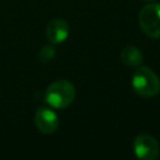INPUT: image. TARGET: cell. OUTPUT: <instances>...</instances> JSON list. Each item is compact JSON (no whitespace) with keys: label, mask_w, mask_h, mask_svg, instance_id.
Masks as SVG:
<instances>
[{"label":"cell","mask_w":160,"mask_h":160,"mask_svg":"<svg viewBox=\"0 0 160 160\" xmlns=\"http://www.w3.org/2000/svg\"><path fill=\"white\" fill-rule=\"evenodd\" d=\"M34 122L38 130L42 134H52L58 130L59 116L58 114L49 108H39L34 116Z\"/></svg>","instance_id":"5b68a950"},{"label":"cell","mask_w":160,"mask_h":160,"mask_svg":"<svg viewBox=\"0 0 160 160\" xmlns=\"http://www.w3.org/2000/svg\"><path fill=\"white\" fill-rule=\"evenodd\" d=\"M69 31H70V28L66 20L58 18V19H52L49 21L45 29V36L50 44L58 45V44L64 42L68 39Z\"/></svg>","instance_id":"8992f818"},{"label":"cell","mask_w":160,"mask_h":160,"mask_svg":"<svg viewBox=\"0 0 160 160\" xmlns=\"http://www.w3.org/2000/svg\"><path fill=\"white\" fill-rule=\"evenodd\" d=\"M75 86L68 80H56L45 90V101L54 109H65L75 100Z\"/></svg>","instance_id":"6da1fadb"},{"label":"cell","mask_w":160,"mask_h":160,"mask_svg":"<svg viewBox=\"0 0 160 160\" xmlns=\"http://www.w3.org/2000/svg\"><path fill=\"white\" fill-rule=\"evenodd\" d=\"M139 25L145 35L151 39H160V4L151 2L141 8Z\"/></svg>","instance_id":"3957f363"},{"label":"cell","mask_w":160,"mask_h":160,"mask_svg":"<svg viewBox=\"0 0 160 160\" xmlns=\"http://www.w3.org/2000/svg\"><path fill=\"white\" fill-rule=\"evenodd\" d=\"M120 59L122 61V64L128 65V66H139L142 62V52L140 51L139 48L136 46H126L121 50L120 54Z\"/></svg>","instance_id":"52a82bcc"},{"label":"cell","mask_w":160,"mask_h":160,"mask_svg":"<svg viewBox=\"0 0 160 160\" xmlns=\"http://www.w3.org/2000/svg\"><path fill=\"white\" fill-rule=\"evenodd\" d=\"M131 86L138 95L152 98L160 91V79L150 68L140 66L132 74Z\"/></svg>","instance_id":"7a4b0ae2"},{"label":"cell","mask_w":160,"mask_h":160,"mask_svg":"<svg viewBox=\"0 0 160 160\" xmlns=\"http://www.w3.org/2000/svg\"><path fill=\"white\" fill-rule=\"evenodd\" d=\"M146 1H152V0H146Z\"/></svg>","instance_id":"9c48e42d"},{"label":"cell","mask_w":160,"mask_h":160,"mask_svg":"<svg viewBox=\"0 0 160 160\" xmlns=\"http://www.w3.org/2000/svg\"><path fill=\"white\" fill-rule=\"evenodd\" d=\"M55 55H56V51H55V48L52 46V44L51 45H44L39 51V59L42 62L51 61Z\"/></svg>","instance_id":"ba28073f"},{"label":"cell","mask_w":160,"mask_h":160,"mask_svg":"<svg viewBox=\"0 0 160 160\" xmlns=\"http://www.w3.org/2000/svg\"><path fill=\"white\" fill-rule=\"evenodd\" d=\"M134 154L141 160H155L159 158L160 146L155 138L148 134L138 135L132 142Z\"/></svg>","instance_id":"277c9868"}]
</instances>
